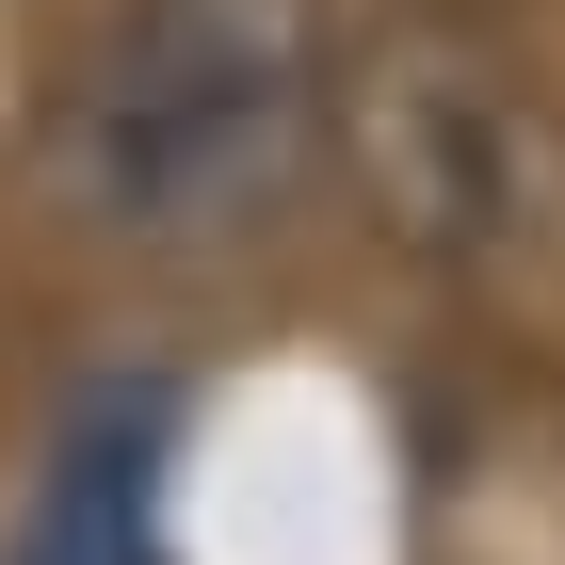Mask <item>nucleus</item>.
Here are the masks:
<instances>
[{
  "instance_id": "1",
  "label": "nucleus",
  "mask_w": 565,
  "mask_h": 565,
  "mask_svg": "<svg viewBox=\"0 0 565 565\" xmlns=\"http://www.w3.org/2000/svg\"><path fill=\"white\" fill-rule=\"evenodd\" d=\"M340 0H114L49 97V211L97 259L194 275L323 194Z\"/></svg>"
},
{
  "instance_id": "2",
  "label": "nucleus",
  "mask_w": 565,
  "mask_h": 565,
  "mask_svg": "<svg viewBox=\"0 0 565 565\" xmlns=\"http://www.w3.org/2000/svg\"><path fill=\"white\" fill-rule=\"evenodd\" d=\"M323 178L436 291H550L565 275V82L469 17H404V33L340 49Z\"/></svg>"
},
{
  "instance_id": "3",
  "label": "nucleus",
  "mask_w": 565,
  "mask_h": 565,
  "mask_svg": "<svg viewBox=\"0 0 565 565\" xmlns=\"http://www.w3.org/2000/svg\"><path fill=\"white\" fill-rule=\"evenodd\" d=\"M0 565H178V533H162V404H97L49 452V484L17 501Z\"/></svg>"
}]
</instances>
